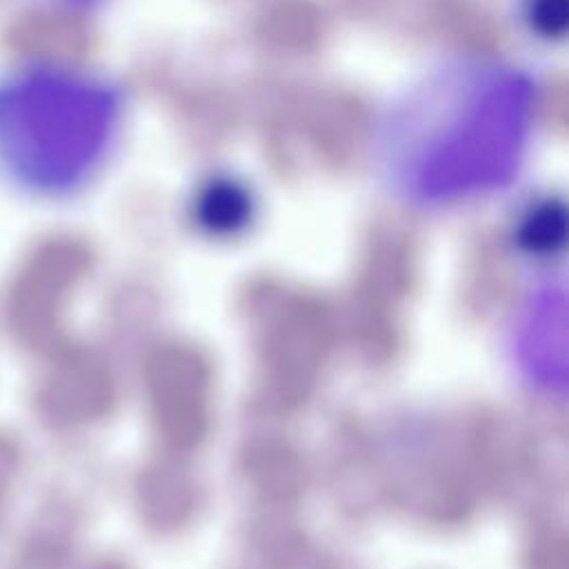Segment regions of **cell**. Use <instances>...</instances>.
Returning <instances> with one entry per match:
<instances>
[{"mask_svg":"<svg viewBox=\"0 0 569 569\" xmlns=\"http://www.w3.org/2000/svg\"><path fill=\"white\" fill-rule=\"evenodd\" d=\"M111 96L87 80L31 73L0 87V160L31 191L78 187L102 156Z\"/></svg>","mask_w":569,"mask_h":569,"instance_id":"obj_1","label":"cell"},{"mask_svg":"<svg viewBox=\"0 0 569 569\" xmlns=\"http://www.w3.org/2000/svg\"><path fill=\"white\" fill-rule=\"evenodd\" d=\"M562 289H540L529 300L518 322V336L513 347L518 351L520 367L527 369L536 385H562Z\"/></svg>","mask_w":569,"mask_h":569,"instance_id":"obj_2","label":"cell"},{"mask_svg":"<svg viewBox=\"0 0 569 569\" xmlns=\"http://www.w3.org/2000/svg\"><path fill=\"white\" fill-rule=\"evenodd\" d=\"M7 44L33 58L73 60L91 47V31L82 20L71 16L36 13L11 24Z\"/></svg>","mask_w":569,"mask_h":569,"instance_id":"obj_3","label":"cell"},{"mask_svg":"<svg viewBox=\"0 0 569 569\" xmlns=\"http://www.w3.org/2000/svg\"><path fill=\"white\" fill-rule=\"evenodd\" d=\"M247 213H249L247 193L233 184L211 187L200 202L202 222L218 231H233L247 220Z\"/></svg>","mask_w":569,"mask_h":569,"instance_id":"obj_4","label":"cell"},{"mask_svg":"<svg viewBox=\"0 0 569 569\" xmlns=\"http://www.w3.org/2000/svg\"><path fill=\"white\" fill-rule=\"evenodd\" d=\"M316 16L302 2H289L264 16V33L278 44H302L313 38Z\"/></svg>","mask_w":569,"mask_h":569,"instance_id":"obj_5","label":"cell"},{"mask_svg":"<svg viewBox=\"0 0 569 569\" xmlns=\"http://www.w3.org/2000/svg\"><path fill=\"white\" fill-rule=\"evenodd\" d=\"M525 240L531 249H551L553 244H560L565 238V213L560 207H553L551 202L538 207L529 213L525 222Z\"/></svg>","mask_w":569,"mask_h":569,"instance_id":"obj_6","label":"cell"},{"mask_svg":"<svg viewBox=\"0 0 569 569\" xmlns=\"http://www.w3.org/2000/svg\"><path fill=\"white\" fill-rule=\"evenodd\" d=\"M531 20L545 33H562L567 24L565 0H531Z\"/></svg>","mask_w":569,"mask_h":569,"instance_id":"obj_7","label":"cell"}]
</instances>
